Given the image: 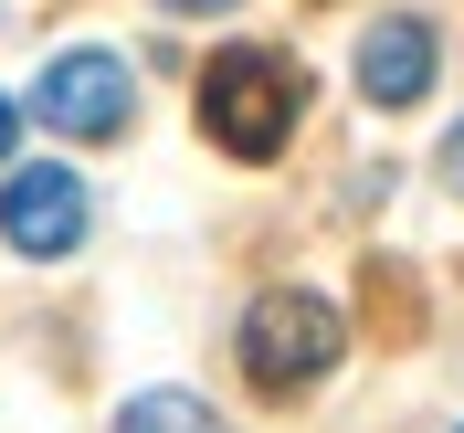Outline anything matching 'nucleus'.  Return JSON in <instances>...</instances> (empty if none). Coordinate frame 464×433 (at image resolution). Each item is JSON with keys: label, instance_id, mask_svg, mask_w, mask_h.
Segmentation results:
<instances>
[{"label": "nucleus", "instance_id": "obj_1", "mask_svg": "<svg viewBox=\"0 0 464 433\" xmlns=\"http://www.w3.org/2000/svg\"><path fill=\"white\" fill-rule=\"evenodd\" d=\"M295 116H306V74H295L285 54H264V43L211 54V74H201L211 148H232V159H275V148L295 138Z\"/></svg>", "mask_w": 464, "mask_h": 433}, {"label": "nucleus", "instance_id": "obj_2", "mask_svg": "<svg viewBox=\"0 0 464 433\" xmlns=\"http://www.w3.org/2000/svg\"><path fill=\"white\" fill-rule=\"evenodd\" d=\"M338 349H348L338 307L306 296V286H275V296L243 307V380H254V391H306V380L338 370Z\"/></svg>", "mask_w": 464, "mask_h": 433}, {"label": "nucleus", "instance_id": "obj_3", "mask_svg": "<svg viewBox=\"0 0 464 433\" xmlns=\"http://www.w3.org/2000/svg\"><path fill=\"white\" fill-rule=\"evenodd\" d=\"M127 106H138V85H127V64H116V54H53V64H43V85H32V116L63 127V138H116Z\"/></svg>", "mask_w": 464, "mask_h": 433}, {"label": "nucleus", "instance_id": "obj_4", "mask_svg": "<svg viewBox=\"0 0 464 433\" xmlns=\"http://www.w3.org/2000/svg\"><path fill=\"white\" fill-rule=\"evenodd\" d=\"M0 232H11V254H74V243H85V180L74 170H53V159H43V170H11L0 180Z\"/></svg>", "mask_w": 464, "mask_h": 433}, {"label": "nucleus", "instance_id": "obj_5", "mask_svg": "<svg viewBox=\"0 0 464 433\" xmlns=\"http://www.w3.org/2000/svg\"><path fill=\"white\" fill-rule=\"evenodd\" d=\"M433 85V22H380L370 43H359V95L370 106H411V95Z\"/></svg>", "mask_w": 464, "mask_h": 433}, {"label": "nucleus", "instance_id": "obj_6", "mask_svg": "<svg viewBox=\"0 0 464 433\" xmlns=\"http://www.w3.org/2000/svg\"><path fill=\"white\" fill-rule=\"evenodd\" d=\"M116 433H222V423H211V402H190V391H138V402L116 412Z\"/></svg>", "mask_w": 464, "mask_h": 433}, {"label": "nucleus", "instance_id": "obj_7", "mask_svg": "<svg viewBox=\"0 0 464 433\" xmlns=\"http://www.w3.org/2000/svg\"><path fill=\"white\" fill-rule=\"evenodd\" d=\"M443 180H454V191H464V127H454V138H443Z\"/></svg>", "mask_w": 464, "mask_h": 433}, {"label": "nucleus", "instance_id": "obj_8", "mask_svg": "<svg viewBox=\"0 0 464 433\" xmlns=\"http://www.w3.org/2000/svg\"><path fill=\"white\" fill-rule=\"evenodd\" d=\"M11 127H22V116H11V95H0V159H11Z\"/></svg>", "mask_w": 464, "mask_h": 433}, {"label": "nucleus", "instance_id": "obj_9", "mask_svg": "<svg viewBox=\"0 0 464 433\" xmlns=\"http://www.w3.org/2000/svg\"><path fill=\"white\" fill-rule=\"evenodd\" d=\"M159 11H232V0H159Z\"/></svg>", "mask_w": 464, "mask_h": 433}]
</instances>
